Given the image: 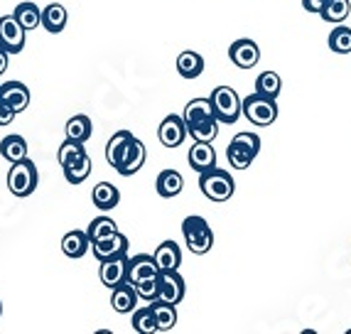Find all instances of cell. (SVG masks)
Here are the masks:
<instances>
[{"label":"cell","mask_w":351,"mask_h":334,"mask_svg":"<svg viewBox=\"0 0 351 334\" xmlns=\"http://www.w3.org/2000/svg\"><path fill=\"white\" fill-rule=\"evenodd\" d=\"M241 111H243V116H246L248 123L258 126V128L273 126L278 121L276 99L258 94V91H253L251 96H246V99H243V104H241Z\"/></svg>","instance_id":"277c9868"},{"label":"cell","mask_w":351,"mask_h":334,"mask_svg":"<svg viewBox=\"0 0 351 334\" xmlns=\"http://www.w3.org/2000/svg\"><path fill=\"white\" fill-rule=\"evenodd\" d=\"M152 307V315L158 320V332H170L177 324V310L172 302H165V300H155V302H147Z\"/></svg>","instance_id":"d4e9b609"},{"label":"cell","mask_w":351,"mask_h":334,"mask_svg":"<svg viewBox=\"0 0 351 334\" xmlns=\"http://www.w3.org/2000/svg\"><path fill=\"white\" fill-rule=\"evenodd\" d=\"M64 133L69 141H76V143H86L88 138H91V133H94V128H91V118L88 116H74L66 121L64 126Z\"/></svg>","instance_id":"83f0119b"},{"label":"cell","mask_w":351,"mask_h":334,"mask_svg":"<svg viewBox=\"0 0 351 334\" xmlns=\"http://www.w3.org/2000/svg\"><path fill=\"white\" fill-rule=\"evenodd\" d=\"M86 155V147H84V143H76V141H69L66 138L62 145H59V150H57V160H59V165L62 167H66L69 163H74V160H79V158H84Z\"/></svg>","instance_id":"8d00e7d4"},{"label":"cell","mask_w":351,"mask_h":334,"mask_svg":"<svg viewBox=\"0 0 351 334\" xmlns=\"http://www.w3.org/2000/svg\"><path fill=\"white\" fill-rule=\"evenodd\" d=\"M228 59H231L239 69H253V67L261 62V49H258V45L253 40L243 37V40L231 42V47H228Z\"/></svg>","instance_id":"9c48e42d"},{"label":"cell","mask_w":351,"mask_h":334,"mask_svg":"<svg viewBox=\"0 0 351 334\" xmlns=\"http://www.w3.org/2000/svg\"><path fill=\"white\" fill-rule=\"evenodd\" d=\"M329 0H302V8L307 12H319L324 5H327Z\"/></svg>","instance_id":"ab89813d"},{"label":"cell","mask_w":351,"mask_h":334,"mask_svg":"<svg viewBox=\"0 0 351 334\" xmlns=\"http://www.w3.org/2000/svg\"><path fill=\"white\" fill-rule=\"evenodd\" d=\"M5 69H8V52L3 47H0V77L5 74Z\"/></svg>","instance_id":"60d3db41"},{"label":"cell","mask_w":351,"mask_h":334,"mask_svg":"<svg viewBox=\"0 0 351 334\" xmlns=\"http://www.w3.org/2000/svg\"><path fill=\"white\" fill-rule=\"evenodd\" d=\"M152 256L160 270H177L182 265V251L175 241H162Z\"/></svg>","instance_id":"ac0fdd59"},{"label":"cell","mask_w":351,"mask_h":334,"mask_svg":"<svg viewBox=\"0 0 351 334\" xmlns=\"http://www.w3.org/2000/svg\"><path fill=\"white\" fill-rule=\"evenodd\" d=\"M256 91L263 96H270V99H278L282 91V79L278 71H263V74H258L256 79Z\"/></svg>","instance_id":"4dcf8cb0"},{"label":"cell","mask_w":351,"mask_h":334,"mask_svg":"<svg viewBox=\"0 0 351 334\" xmlns=\"http://www.w3.org/2000/svg\"><path fill=\"white\" fill-rule=\"evenodd\" d=\"M199 189L209 202H228L236 192V182L226 170L211 167L206 172H199Z\"/></svg>","instance_id":"3957f363"},{"label":"cell","mask_w":351,"mask_h":334,"mask_svg":"<svg viewBox=\"0 0 351 334\" xmlns=\"http://www.w3.org/2000/svg\"><path fill=\"white\" fill-rule=\"evenodd\" d=\"M66 8L62 3H49L45 10H42V27L52 32V35H59L62 29L66 27Z\"/></svg>","instance_id":"603a6c76"},{"label":"cell","mask_w":351,"mask_h":334,"mask_svg":"<svg viewBox=\"0 0 351 334\" xmlns=\"http://www.w3.org/2000/svg\"><path fill=\"white\" fill-rule=\"evenodd\" d=\"M62 170H64V180L69 182V184H82V182L91 175V158H88V153H86L84 158L74 160V163H69L66 167H62Z\"/></svg>","instance_id":"d6a6232c"},{"label":"cell","mask_w":351,"mask_h":334,"mask_svg":"<svg viewBox=\"0 0 351 334\" xmlns=\"http://www.w3.org/2000/svg\"><path fill=\"white\" fill-rule=\"evenodd\" d=\"M99 278L106 287H118L128 283V253L125 256H118L111 258V261H101V270H99Z\"/></svg>","instance_id":"30bf717a"},{"label":"cell","mask_w":351,"mask_h":334,"mask_svg":"<svg viewBox=\"0 0 351 334\" xmlns=\"http://www.w3.org/2000/svg\"><path fill=\"white\" fill-rule=\"evenodd\" d=\"M0 315H3V302H0Z\"/></svg>","instance_id":"b9f144b4"},{"label":"cell","mask_w":351,"mask_h":334,"mask_svg":"<svg viewBox=\"0 0 351 334\" xmlns=\"http://www.w3.org/2000/svg\"><path fill=\"white\" fill-rule=\"evenodd\" d=\"M135 293H138V298L145 300V302H155V300H160V276L158 278H145V281L135 283Z\"/></svg>","instance_id":"74e56055"},{"label":"cell","mask_w":351,"mask_h":334,"mask_svg":"<svg viewBox=\"0 0 351 334\" xmlns=\"http://www.w3.org/2000/svg\"><path fill=\"white\" fill-rule=\"evenodd\" d=\"M214 116V106H211V99H194L187 104V108H184V113H182V118H184V123L194 126L197 121H204V118H211Z\"/></svg>","instance_id":"4316f807"},{"label":"cell","mask_w":351,"mask_h":334,"mask_svg":"<svg viewBox=\"0 0 351 334\" xmlns=\"http://www.w3.org/2000/svg\"><path fill=\"white\" fill-rule=\"evenodd\" d=\"M160 268L155 263V256L150 253H138V256L128 258V283H141L145 278H158Z\"/></svg>","instance_id":"5bb4252c"},{"label":"cell","mask_w":351,"mask_h":334,"mask_svg":"<svg viewBox=\"0 0 351 334\" xmlns=\"http://www.w3.org/2000/svg\"><path fill=\"white\" fill-rule=\"evenodd\" d=\"M25 32L23 25L15 20V15H3L0 18V47L8 54H20L25 47Z\"/></svg>","instance_id":"52a82bcc"},{"label":"cell","mask_w":351,"mask_h":334,"mask_svg":"<svg viewBox=\"0 0 351 334\" xmlns=\"http://www.w3.org/2000/svg\"><path fill=\"white\" fill-rule=\"evenodd\" d=\"M184 293H187V285L177 270H160V300L180 305L184 300Z\"/></svg>","instance_id":"8fae6325"},{"label":"cell","mask_w":351,"mask_h":334,"mask_svg":"<svg viewBox=\"0 0 351 334\" xmlns=\"http://www.w3.org/2000/svg\"><path fill=\"white\" fill-rule=\"evenodd\" d=\"M0 99L5 101L15 113H23L29 106V88L23 82L0 84Z\"/></svg>","instance_id":"9a60e30c"},{"label":"cell","mask_w":351,"mask_h":334,"mask_svg":"<svg viewBox=\"0 0 351 334\" xmlns=\"http://www.w3.org/2000/svg\"><path fill=\"white\" fill-rule=\"evenodd\" d=\"M91 248H94V256H96L99 263L101 261H111V258L125 256V253H128V236H123L121 231H116V234L106 236V239L91 243Z\"/></svg>","instance_id":"7c38bea8"},{"label":"cell","mask_w":351,"mask_h":334,"mask_svg":"<svg viewBox=\"0 0 351 334\" xmlns=\"http://www.w3.org/2000/svg\"><path fill=\"white\" fill-rule=\"evenodd\" d=\"M182 187H184V177L177 170H162L158 175V180H155V189H158V194L165 197V200L177 197L182 192Z\"/></svg>","instance_id":"ffe728a7"},{"label":"cell","mask_w":351,"mask_h":334,"mask_svg":"<svg viewBox=\"0 0 351 334\" xmlns=\"http://www.w3.org/2000/svg\"><path fill=\"white\" fill-rule=\"evenodd\" d=\"M145 158H147L145 145H143L138 138H133V141L125 145L123 153H121V158H118V163H116V167H113V170H116L118 175L130 177V175H135V172L141 170L143 165H145Z\"/></svg>","instance_id":"ba28073f"},{"label":"cell","mask_w":351,"mask_h":334,"mask_svg":"<svg viewBox=\"0 0 351 334\" xmlns=\"http://www.w3.org/2000/svg\"><path fill=\"white\" fill-rule=\"evenodd\" d=\"M12 15H15V20L23 25L25 32L37 29L42 25V10L35 5V3H20V5H15Z\"/></svg>","instance_id":"484cf974"},{"label":"cell","mask_w":351,"mask_h":334,"mask_svg":"<svg viewBox=\"0 0 351 334\" xmlns=\"http://www.w3.org/2000/svg\"><path fill=\"white\" fill-rule=\"evenodd\" d=\"M187 160H189V165H192V170H197V172H206V170H211V167H217V153H214L211 143L194 141V145L189 147Z\"/></svg>","instance_id":"2e32d148"},{"label":"cell","mask_w":351,"mask_h":334,"mask_svg":"<svg viewBox=\"0 0 351 334\" xmlns=\"http://www.w3.org/2000/svg\"><path fill=\"white\" fill-rule=\"evenodd\" d=\"M138 293H135L133 283H123V285L113 287L111 293V307L118 312V315H128V312L135 310V305H138Z\"/></svg>","instance_id":"e0dca14e"},{"label":"cell","mask_w":351,"mask_h":334,"mask_svg":"<svg viewBox=\"0 0 351 334\" xmlns=\"http://www.w3.org/2000/svg\"><path fill=\"white\" fill-rule=\"evenodd\" d=\"M37 182H40V175H37L32 160L25 158L20 163H12L10 172H8V189L15 197H29L37 189Z\"/></svg>","instance_id":"5b68a950"},{"label":"cell","mask_w":351,"mask_h":334,"mask_svg":"<svg viewBox=\"0 0 351 334\" xmlns=\"http://www.w3.org/2000/svg\"><path fill=\"white\" fill-rule=\"evenodd\" d=\"M327 45L334 54H349L351 52V27H346V25L339 23L332 32H329Z\"/></svg>","instance_id":"836d02e7"},{"label":"cell","mask_w":351,"mask_h":334,"mask_svg":"<svg viewBox=\"0 0 351 334\" xmlns=\"http://www.w3.org/2000/svg\"><path fill=\"white\" fill-rule=\"evenodd\" d=\"M116 231H118V224L113 222L111 217H99V219H94V222L88 224L86 234H88V241H91V243H96V241L116 234Z\"/></svg>","instance_id":"d590c367"},{"label":"cell","mask_w":351,"mask_h":334,"mask_svg":"<svg viewBox=\"0 0 351 334\" xmlns=\"http://www.w3.org/2000/svg\"><path fill=\"white\" fill-rule=\"evenodd\" d=\"M91 248V241H88L86 231H66L64 239H62V251L66 258H84Z\"/></svg>","instance_id":"d6986e66"},{"label":"cell","mask_w":351,"mask_h":334,"mask_svg":"<svg viewBox=\"0 0 351 334\" xmlns=\"http://www.w3.org/2000/svg\"><path fill=\"white\" fill-rule=\"evenodd\" d=\"M258 153H261V138L251 130H243V133H236L234 141L228 143L226 160L236 170H248Z\"/></svg>","instance_id":"6da1fadb"},{"label":"cell","mask_w":351,"mask_h":334,"mask_svg":"<svg viewBox=\"0 0 351 334\" xmlns=\"http://www.w3.org/2000/svg\"><path fill=\"white\" fill-rule=\"evenodd\" d=\"M91 202H94L101 211L116 209L118 202H121V192H118V187L111 184V182H99L94 187V192H91Z\"/></svg>","instance_id":"7402d4cb"},{"label":"cell","mask_w":351,"mask_h":334,"mask_svg":"<svg viewBox=\"0 0 351 334\" xmlns=\"http://www.w3.org/2000/svg\"><path fill=\"white\" fill-rule=\"evenodd\" d=\"M211 106H214V116L219 118V123H226V126H234L236 121L241 118V104L243 101L239 99L236 94V88L231 86H217L211 91Z\"/></svg>","instance_id":"8992f818"},{"label":"cell","mask_w":351,"mask_h":334,"mask_svg":"<svg viewBox=\"0 0 351 334\" xmlns=\"http://www.w3.org/2000/svg\"><path fill=\"white\" fill-rule=\"evenodd\" d=\"M15 116H18V113L12 111V108L5 104V101L0 99V126H10L12 118H15Z\"/></svg>","instance_id":"f35d334b"},{"label":"cell","mask_w":351,"mask_h":334,"mask_svg":"<svg viewBox=\"0 0 351 334\" xmlns=\"http://www.w3.org/2000/svg\"><path fill=\"white\" fill-rule=\"evenodd\" d=\"M182 236H184V243L194 256H204L214 246V231H211L209 222L199 214H192L182 222Z\"/></svg>","instance_id":"7a4b0ae2"},{"label":"cell","mask_w":351,"mask_h":334,"mask_svg":"<svg viewBox=\"0 0 351 334\" xmlns=\"http://www.w3.org/2000/svg\"><path fill=\"white\" fill-rule=\"evenodd\" d=\"M158 138H160V143H162L165 147H177V145H182L184 143V138H187V123H184V118L182 116H167L160 123V128H158Z\"/></svg>","instance_id":"4fadbf2b"},{"label":"cell","mask_w":351,"mask_h":334,"mask_svg":"<svg viewBox=\"0 0 351 334\" xmlns=\"http://www.w3.org/2000/svg\"><path fill=\"white\" fill-rule=\"evenodd\" d=\"M0 155L8 160V163H20V160L27 158V141H25L23 135H8L0 141Z\"/></svg>","instance_id":"cb8c5ba5"},{"label":"cell","mask_w":351,"mask_h":334,"mask_svg":"<svg viewBox=\"0 0 351 334\" xmlns=\"http://www.w3.org/2000/svg\"><path fill=\"white\" fill-rule=\"evenodd\" d=\"M187 133L192 135L194 141L199 143H211L214 138L219 135V118L211 116V118H204V121H197L194 126H189Z\"/></svg>","instance_id":"f1b7e54d"},{"label":"cell","mask_w":351,"mask_h":334,"mask_svg":"<svg viewBox=\"0 0 351 334\" xmlns=\"http://www.w3.org/2000/svg\"><path fill=\"white\" fill-rule=\"evenodd\" d=\"M177 71H180L182 79L202 77V71H204V57L192 52V49H184V52H180V57H177Z\"/></svg>","instance_id":"44dd1931"},{"label":"cell","mask_w":351,"mask_h":334,"mask_svg":"<svg viewBox=\"0 0 351 334\" xmlns=\"http://www.w3.org/2000/svg\"><path fill=\"white\" fill-rule=\"evenodd\" d=\"M133 329L138 334H155L158 332V320L152 315V307H141V310H133Z\"/></svg>","instance_id":"e575fe53"},{"label":"cell","mask_w":351,"mask_h":334,"mask_svg":"<svg viewBox=\"0 0 351 334\" xmlns=\"http://www.w3.org/2000/svg\"><path fill=\"white\" fill-rule=\"evenodd\" d=\"M133 138H135V135L130 133V130H116V133H113V138L108 141V145H106V160H108V165H111V167H116L121 153H123L125 145H128Z\"/></svg>","instance_id":"f546056e"},{"label":"cell","mask_w":351,"mask_h":334,"mask_svg":"<svg viewBox=\"0 0 351 334\" xmlns=\"http://www.w3.org/2000/svg\"><path fill=\"white\" fill-rule=\"evenodd\" d=\"M349 12H351L349 0H329L327 5L319 10V18H322L324 23L339 25V23H344V20L349 18Z\"/></svg>","instance_id":"1f68e13d"}]
</instances>
